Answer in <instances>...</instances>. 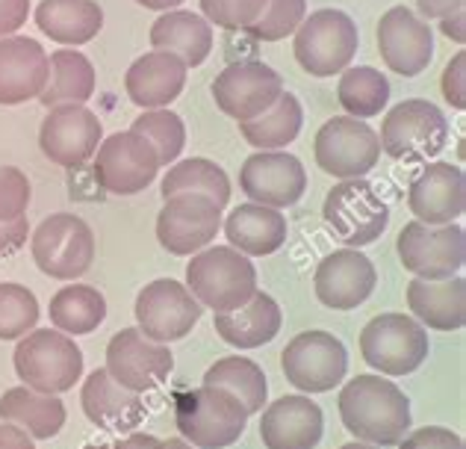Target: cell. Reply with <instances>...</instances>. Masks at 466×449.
Masks as SVG:
<instances>
[{"label":"cell","mask_w":466,"mask_h":449,"mask_svg":"<svg viewBox=\"0 0 466 449\" xmlns=\"http://www.w3.org/2000/svg\"><path fill=\"white\" fill-rule=\"evenodd\" d=\"M339 420L363 444L396 446L410 432V399L378 372L354 375L339 391Z\"/></svg>","instance_id":"1"},{"label":"cell","mask_w":466,"mask_h":449,"mask_svg":"<svg viewBox=\"0 0 466 449\" xmlns=\"http://www.w3.org/2000/svg\"><path fill=\"white\" fill-rule=\"evenodd\" d=\"M187 290L201 301V308L230 313L251 301L257 293V270L248 254L237 249H201L187 266Z\"/></svg>","instance_id":"2"},{"label":"cell","mask_w":466,"mask_h":449,"mask_svg":"<svg viewBox=\"0 0 466 449\" xmlns=\"http://www.w3.org/2000/svg\"><path fill=\"white\" fill-rule=\"evenodd\" d=\"M248 411L225 387H198L177 396L175 423L187 444L198 449H225L242 438Z\"/></svg>","instance_id":"3"},{"label":"cell","mask_w":466,"mask_h":449,"mask_svg":"<svg viewBox=\"0 0 466 449\" xmlns=\"http://www.w3.org/2000/svg\"><path fill=\"white\" fill-rule=\"evenodd\" d=\"M15 372L24 387L35 393L59 396L71 391L83 375V352L68 334L56 329H35L15 346Z\"/></svg>","instance_id":"4"},{"label":"cell","mask_w":466,"mask_h":449,"mask_svg":"<svg viewBox=\"0 0 466 449\" xmlns=\"http://www.w3.org/2000/svg\"><path fill=\"white\" fill-rule=\"evenodd\" d=\"M292 36H296L292 54H296L299 66L313 77H334L339 71H346L360 47L358 24L342 9L310 12Z\"/></svg>","instance_id":"5"},{"label":"cell","mask_w":466,"mask_h":449,"mask_svg":"<svg viewBox=\"0 0 466 449\" xmlns=\"http://www.w3.org/2000/svg\"><path fill=\"white\" fill-rule=\"evenodd\" d=\"M322 216L328 230L346 249H363L375 242L390 225V208L366 178L339 180L328 189Z\"/></svg>","instance_id":"6"},{"label":"cell","mask_w":466,"mask_h":449,"mask_svg":"<svg viewBox=\"0 0 466 449\" xmlns=\"http://www.w3.org/2000/svg\"><path fill=\"white\" fill-rule=\"evenodd\" d=\"M381 151L399 163H425L449 142V118L425 98H408L384 116Z\"/></svg>","instance_id":"7"},{"label":"cell","mask_w":466,"mask_h":449,"mask_svg":"<svg viewBox=\"0 0 466 449\" xmlns=\"http://www.w3.org/2000/svg\"><path fill=\"white\" fill-rule=\"evenodd\" d=\"M33 260L39 272L56 281H77L92 270L95 260V234L80 216L54 213L33 230L30 240Z\"/></svg>","instance_id":"8"},{"label":"cell","mask_w":466,"mask_h":449,"mask_svg":"<svg viewBox=\"0 0 466 449\" xmlns=\"http://www.w3.org/2000/svg\"><path fill=\"white\" fill-rule=\"evenodd\" d=\"M360 352L378 375H410L428 358L425 325L404 313H378L360 332Z\"/></svg>","instance_id":"9"},{"label":"cell","mask_w":466,"mask_h":449,"mask_svg":"<svg viewBox=\"0 0 466 449\" xmlns=\"http://www.w3.org/2000/svg\"><path fill=\"white\" fill-rule=\"evenodd\" d=\"M280 370L301 393H328L346 379L349 352L328 332H301L280 352Z\"/></svg>","instance_id":"10"},{"label":"cell","mask_w":466,"mask_h":449,"mask_svg":"<svg viewBox=\"0 0 466 449\" xmlns=\"http://www.w3.org/2000/svg\"><path fill=\"white\" fill-rule=\"evenodd\" d=\"M399 260L413 278L422 281H443L463 270L466 260V234L463 228L449 225H422L408 222L396 240Z\"/></svg>","instance_id":"11"},{"label":"cell","mask_w":466,"mask_h":449,"mask_svg":"<svg viewBox=\"0 0 466 449\" xmlns=\"http://www.w3.org/2000/svg\"><path fill=\"white\" fill-rule=\"evenodd\" d=\"M157 148L137 130H121L101 139L95 151V180L113 196H137L159 175Z\"/></svg>","instance_id":"12"},{"label":"cell","mask_w":466,"mask_h":449,"mask_svg":"<svg viewBox=\"0 0 466 449\" xmlns=\"http://www.w3.org/2000/svg\"><path fill=\"white\" fill-rule=\"evenodd\" d=\"M313 154L322 172L349 180L372 172L378 157H381V142H378V133L366 121L351 116H334L319 128Z\"/></svg>","instance_id":"13"},{"label":"cell","mask_w":466,"mask_h":449,"mask_svg":"<svg viewBox=\"0 0 466 449\" xmlns=\"http://www.w3.org/2000/svg\"><path fill=\"white\" fill-rule=\"evenodd\" d=\"M222 230V208L201 192H177L166 199L157 216V240L166 251L177 258H192L207 249Z\"/></svg>","instance_id":"14"},{"label":"cell","mask_w":466,"mask_h":449,"mask_svg":"<svg viewBox=\"0 0 466 449\" xmlns=\"http://www.w3.org/2000/svg\"><path fill=\"white\" fill-rule=\"evenodd\" d=\"M201 311V301L189 293L187 284L175 278H157L137 296V329L157 343H175L198 325Z\"/></svg>","instance_id":"15"},{"label":"cell","mask_w":466,"mask_h":449,"mask_svg":"<svg viewBox=\"0 0 466 449\" xmlns=\"http://www.w3.org/2000/svg\"><path fill=\"white\" fill-rule=\"evenodd\" d=\"M280 92H284V80L272 66L260 63V59L230 63L213 80L216 107L225 116L237 118L239 125L263 116L280 98Z\"/></svg>","instance_id":"16"},{"label":"cell","mask_w":466,"mask_h":449,"mask_svg":"<svg viewBox=\"0 0 466 449\" xmlns=\"http://www.w3.org/2000/svg\"><path fill=\"white\" fill-rule=\"evenodd\" d=\"M101 139H104L101 118L83 104L51 107L39 128L42 154L63 168H80L86 160H92Z\"/></svg>","instance_id":"17"},{"label":"cell","mask_w":466,"mask_h":449,"mask_svg":"<svg viewBox=\"0 0 466 449\" xmlns=\"http://www.w3.org/2000/svg\"><path fill=\"white\" fill-rule=\"evenodd\" d=\"M113 379L133 393L154 391L175 370V355L166 343L145 337L139 329H121L106 343V367Z\"/></svg>","instance_id":"18"},{"label":"cell","mask_w":466,"mask_h":449,"mask_svg":"<svg viewBox=\"0 0 466 449\" xmlns=\"http://www.w3.org/2000/svg\"><path fill=\"white\" fill-rule=\"evenodd\" d=\"M239 187L248 201L284 210L301 201L308 189V172L296 154L257 151L239 168Z\"/></svg>","instance_id":"19"},{"label":"cell","mask_w":466,"mask_h":449,"mask_svg":"<svg viewBox=\"0 0 466 449\" xmlns=\"http://www.w3.org/2000/svg\"><path fill=\"white\" fill-rule=\"evenodd\" d=\"M378 51L390 71L401 77H416L431 66L434 33L413 9L392 6L378 21Z\"/></svg>","instance_id":"20"},{"label":"cell","mask_w":466,"mask_h":449,"mask_svg":"<svg viewBox=\"0 0 466 449\" xmlns=\"http://www.w3.org/2000/svg\"><path fill=\"white\" fill-rule=\"evenodd\" d=\"M378 272L360 249H339L316 266V299L330 311H354L372 296Z\"/></svg>","instance_id":"21"},{"label":"cell","mask_w":466,"mask_h":449,"mask_svg":"<svg viewBox=\"0 0 466 449\" xmlns=\"http://www.w3.org/2000/svg\"><path fill=\"white\" fill-rule=\"evenodd\" d=\"M408 208L422 225H449L466 210V178L461 166L451 163H428L410 180Z\"/></svg>","instance_id":"22"},{"label":"cell","mask_w":466,"mask_h":449,"mask_svg":"<svg viewBox=\"0 0 466 449\" xmlns=\"http://www.w3.org/2000/svg\"><path fill=\"white\" fill-rule=\"evenodd\" d=\"M51 77L45 47L27 36L0 39V107H15L39 98Z\"/></svg>","instance_id":"23"},{"label":"cell","mask_w":466,"mask_h":449,"mask_svg":"<svg viewBox=\"0 0 466 449\" xmlns=\"http://www.w3.org/2000/svg\"><path fill=\"white\" fill-rule=\"evenodd\" d=\"M322 408L308 393L275 399L260 420V438L266 449H316L322 441Z\"/></svg>","instance_id":"24"},{"label":"cell","mask_w":466,"mask_h":449,"mask_svg":"<svg viewBox=\"0 0 466 449\" xmlns=\"http://www.w3.org/2000/svg\"><path fill=\"white\" fill-rule=\"evenodd\" d=\"M80 405L86 420L97 426L101 432H130L145 420V405L142 396L121 387L113 375L104 367L86 375L83 391H80Z\"/></svg>","instance_id":"25"},{"label":"cell","mask_w":466,"mask_h":449,"mask_svg":"<svg viewBox=\"0 0 466 449\" xmlns=\"http://www.w3.org/2000/svg\"><path fill=\"white\" fill-rule=\"evenodd\" d=\"M187 71L189 68L183 59L166 51H151L133 59L125 75L127 98L142 110H163L187 87Z\"/></svg>","instance_id":"26"},{"label":"cell","mask_w":466,"mask_h":449,"mask_svg":"<svg viewBox=\"0 0 466 449\" xmlns=\"http://www.w3.org/2000/svg\"><path fill=\"white\" fill-rule=\"evenodd\" d=\"M408 305L413 320L437 332H461L466 325V281L451 275L443 281L413 278L408 284Z\"/></svg>","instance_id":"27"},{"label":"cell","mask_w":466,"mask_h":449,"mask_svg":"<svg viewBox=\"0 0 466 449\" xmlns=\"http://www.w3.org/2000/svg\"><path fill=\"white\" fill-rule=\"evenodd\" d=\"M222 230L230 249L251 254V258H268V254H275L287 242L284 213L254 201L233 208L228 219H222Z\"/></svg>","instance_id":"28"},{"label":"cell","mask_w":466,"mask_h":449,"mask_svg":"<svg viewBox=\"0 0 466 449\" xmlns=\"http://www.w3.org/2000/svg\"><path fill=\"white\" fill-rule=\"evenodd\" d=\"M151 45L154 51L175 54L187 63V68H198L207 63L213 51V24L198 12H163L151 27Z\"/></svg>","instance_id":"29"},{"label":"cell","mask_w":466,"mask_h":449,"mask_svg":"<svg viewBox=\"0 0 466 449\" xmlns=\"http://www.w3.org/2000/svg\"><path fill=\"white\" fill-rule=\"evenodd\" d=\"M280 305L268 296V293H257L251 301H245L242 308L230 311V313H216V334L225 340V343L237 346V349H257L272 343L275 334L280 332Z\"/></svg>","instance_id":"30"},{"label":"cell","mask_w":466,"mask_h":449,"mask_svg":"<svg viewBox=\"0 0 466 449\" xmlns=\"http://www.w3.org/2000/svg\"><path fill=\"white\" fill-rule=\"evenodd\" d=\"M0 420L15 423L33 441H51L66 426V405L59 396L35 393L30 387H9L0 396Z\"/></svg>","instance_id":"31"},{"label":"cell","mask_w":466,"mask_h":449,"mask_svg":"<svg viewBox=\"0 0 466 449\" xmlns=\"http://www.w3.org/2000/svg\"><path fill=\"white\" fill-rule=\"evenodd\" d=\"M33 18L45 36L68 47L92 42L104 27V9L95 0H42Z\"/></svg>","instance_id":"32"},{"label":"cell","mask_w":466,"mask_h":449,"mask_svg":"<svg viewBox=\"0 0 466 449\" xmlns=\"http://www.w3.org/2000/svg\"><path fill=\"white\" fill-rule=\"evenodd\" d=\"M51 77L39 95L42 107H59V104H86L95 95V66L92 59L75 51V47H59L51 56Z\"/></svg>","instance_id":"33"},{"label":"cell","mask_w":466,"mask_h":449,"mask_svg":"<svg viewBox=\"0 0 466 449\" xmlns=\"http://www.w3.org/2000/svg\"><path fill=\"white\" fill-rule=\"evenodd\" d=\"M301 125H304L301 101L292 92H280V98L263 116L242 121L239 133L257 151H284L289 142H296Z\"/></svg>","instance_id":"34"},{"label":"cell","mask_w":466,"mask_h":449,"mask_svg":"<svg viewBox=\"0 0 466 449\" xmlns=\"http://www.w3.org/2000/svg\"><path fill=\"white\" fill-rule=\"evenodd\" d=\"M47 313H51L56 332L68 337L92 334L106 320V299L101 290L89 284H68L59 293H54Z\"/></svg>","instance_id":"35"},{"label":"cell","mask_w":466,"mask_h":449,"mask_svg":"<svg viewBox=\"0 0 466 449\" xmlns=\"http://www.w3.org/2000/svg\"><path fill=\"white\" fill-rule=\"evenodd\" d=\"M163 199L177 196V192H201L216 208H225L230 201V178L218 163L207 157H187L175 163L163 178Z\"/></svg>","instance_id":"36"},{"label":"cell","mask_w":466,"mask_h":449,"mask_svg":"<svg viewBox=\"0 0 466 449\" xmlns=\"http://www.w3.org/2000/svg\"><path fill=\"white\" fill-rule=\"evenodd\" d=\"M204 384L207 387H225V391H230L245 405L248 414L263 411V403L268 396L266 372L257 367L254 361L239 358V355L218 358L213 367L204 372Z\"/></svg>","instance_id":"37"},{"label":"cell","mask_w":466,"mask_h":449,"mask_svg":"<svg viewBox=\"0 0 466 449\" xmlns=\"http://www.w3.org/2000/svg\"><path fill=\"white\" fill-rule=\"evenodd\" d=\"M339 107L351 118H372L381 116V110L390 101V80L372 66H349L342 71L337 87Z\"/></svg>","instance_id":"38"},{"label":"cell","mask_w":466,"mask_h":449,"mask_svg":"<svg viewBox=\"0 0 466 449\" xmlns=\"http://www.w3.org/2000/svg\"><path fill=\"white\" fill-rule=\"evenodd\" d=\"M130 130L142 133V137L154 145L157 157H159V166L175 163L183 154V145H187V128H183V118L175 110H168V107H163V110H142V116H137Z\"/></svg>","instance_id":"39"},{"label":"cell","mask_w":466,"mask_h":449,"mask_svg":"<svg viewBox=\"0 0 466 449\" xmlns=\"http://www.w3.org/2000/svg\"><path fill=\"white\" fill-rule=\"evenodd\" d=\"M39 322V301L24 284H0V340H21Z\"/></svg>","instance_id":"40"},{"label":"cell","mask_w":466,"mask_h":449,"mask_svg":"<svg viewBox=\"0 0 466 449\" xmlns=\"http://www.w3.org/2000/svg\"><path fill=\"white\" fill-rule=\"evenodd\" d=\"M308 15V0H268L260 18L245 27V33L257 42H280L299 30Z\"/></svg>","instance_id":"41"},{"label":"cell","mask_w":466,"mask_h":449,"mask_svg":"<svg viewBox=\"0 0 466 449\" xmlns=\"http://www.w3.org/2000/svg\"><path fill=\"white\" fill-rule=\"evenodd\" d=\"M268 0H201L204 18L222 30H245L260 18Z\"/></svg>","instance_id":"42"},{"label":"cell","mask_w":466,"mask_h":449,"mask_svg":"<svg viewBox=\"0 0 466 449\" xmlns=\"http://www.w3.org/2000/svg\"><path fill=\"white\" fill-rule=\"evenodd\" d=\"M30 178L18 166H0V222H15L30 208Z\"/></svg>","instance_id":"43"},{"label":"cell","mask_w":466,"mask_h":449,"mask_svg":"<svg viewBox=\"0 0 466 449\" xmlns=\"http://www.w3.org/2000/svg\"><path fill=\"white\" fill-rule=\"evenodd\" d=\"M396 446L399 449H466L461 434L443 426H425V429L408 432Z\"/></svg>","instance_id":"44"},{"label":"cell","mask_w":466,"mask_h":449,"mask_svg":"<svg viewBox=\"0 0 466 449\" xmlns=\"http://www.w3.org/2000/svg\"><path fill=\"white\" fill-rule=\"evenodd\" d=\"M440 89H443V98L449 101L451 110H458V113L466 110V54L463 51H458L446 63L443 77H440Z\"/></svg>","instance_id":"45"},{"label":"cell","mask_w":466,"mask_h":449,"mask_svg":"<svg viewBox=\"0 0 466 449\" xmlns=\"http://www.w3.org/2000/svg\"><path fill=\"white\" fill-rule=\"evenodd\" d=\"M30 0H0V39L15 36L30 18Z\"/></svg>","instance_id":"46"},{"label":"cell","mask_w":466,"mask_h":449,"mask_svg":"<svg viewBox=\"0 0 466 449\" xmlns=\"http://www.w3.org/2000/svg\"><path fill=\"white\" fill-rule=\"evenodd\" d=\"M27 234H30L27 216H21V219H15V222H0V258H9V254L24 249Z\"/></svg>","instance_id":"47"},{"label":"cell","mask_w":466,"mask_h":449,"mask_svg":"<svg viewBox=\"0 0 466 449\" xmlns=\"http://www.w3.org/2000/svg\"><path fill=\"white\" fill-rule=\"evenodd\" d=\"M0 449H35V441L15 423L0 420Z\"/></svg>","instance_id":"48"},{"label":"cell","mask_w":466,"mask_h":449,"mask_svg":"<svg viewBox=\"0 0 466 449\" xmlns=\"http://www.w3.org/2000/svg\"><path fill=\"white\" fill-rule=\"evenodd\" d=\"M420 6V18H446V15H455V12L463 9V0H416Z\"/></svg>","instance_id":"49"},{"label":"cell","mask_w":466,"mask_h":449,"mask_svg":"<svg viewBox=\"0 0 466 449\" xmlns=\"http://www.w3.org/2000/svg\"><path fill=\"white\" fill-rule=\"evenodd\" d=\"M440 27H443V36L449 42H455V45H463L466 42V12H455V15H446V18H440Z\"/></svg>","instance_id":"50"},{"label":"cell","mask_w":466,"mask_h":449,"mask_svg":"<svg viewBox=\"0 0 466 449\" xmlns=\"http://www.w3.org/2000/svg\"><path fill=\"white\" fill-rule=\"evenodd\" d=\"M137 4L145 6V9H154V12H168V9L180 6L183 0H137Z\"/></svg>","instance_id":"51"},{"label":"cell","mask_w":466,"mask_h":449,"mask_svg":"<svg viewBox=\"0 0 466 449\" xmlns=\"http://www.w3.org/2000/svg\"><path fill=\"white\" fill-rule=\"evenodd\" d=\"M154 449H195V446L187 444V441H180V438H168V441H157Z\"/></svg>","instance_id":"52"},{"label":"cell","mask_w":466,"mask_h":449,"mask_svg":"<svg viewBox=\"0 0 466 449\" xmlns=\"http://www.w3.org/2000/svg\"><path fill=\"white\" fill-rule=\"evenodd\" d=\"M339 449H384V446H375V444H363V441H351V444L339 446Z\"/></svg>","instance_id":"53"},{"label":"cell","mask_w":466,"mask_h":449,"mask_svg":"<svg viewBox=\"0 0 466 449\" xmlns=\"http://www.w3.org/2000/svg\"><path fill=\"white\" fill-rule=\"evenodd\" d=\"M86 449H127L125 441H113V444H95V446H86Z\"/></svg>","instance_id":"54"}]
</instances>
